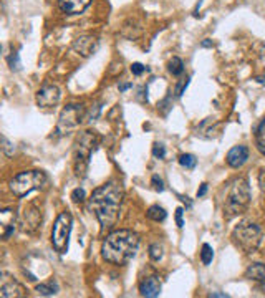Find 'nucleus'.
Wrapping results in <instances>:
<instances>
[{"instance_id": "obj_1", "label": "nucleus", "mask_w": 265, "mask_h": 298, "mask_svg": "<svg viewBox=\"0 0 265 298\" xmlns=\"http://www.w3.org/2000/svg\"><path fill=\"white\" fill-rule=\"evenodd\" d=\"M123 204V189L118 182L109 181L93 190L88 199V209L96 216L101 229L109 230L116 225Z\"/></svg>"}, {"instance_id": "obj_2", "label": "nucleus", "mask_w": 265, "mask_h": 298, "mask_svg": "<svg viewBox=\"0 0 265 298\" xmlns=\"http://www.w3.org/2000/svg\"><path fill=\"white\" fill-rule=\"evenodd\" d=\"M139 247V237L132 230H113L105 237L101 245V257L113 265H126L136 255Z\"/></svg>"}, {"instance_id": "obj_3", "label": "nucleus", "mask_w": 265, "mask_h": 298, "mask_svg": "<svg viewBox=\"0 0 265 298\" xmlns=\"http://www.w3.org/2000/svg\"><path fill=\"white\" fill-rule=\"evenodd\" d=\"M250 202V188L249 181L245 177H237L234 179L227 188V194L224 199V217L225 219H234V217L244 214Z\"/></svg>"}, {"instance_id": "obj_4", "label": "nucleus", "mask_w": 265, "mask_h": 298, "mask_svg": "<svg viewBox=\"0 0 265 298\" xmlns=\"http://www.w3.org/2000/svg\"><path fill=\"white\" fill-rule=\"evenodd\" d=\"M98 143H100L98 136L91 131H83L78 135L77 143H75V149H73V164H75V172H77L78 177H83L86 174L90 158L96 151V148H98Z\"/></svg>"}, {"instance_id": "obj_5", "label": "nucleus", "mask_w": 265, "mask_h": 298, "mask_svg": "<svg viewBox=\"0 0 265 298\" xmlns=\"http://www.w3.org/2000/svg\"><path fill=\"white\" fill-rule=\"evenodd\" d=\"M262 229L250 220L238 222V225H236V229L232 232L234 244L247 253L257 250L259 245L262 244Z\"/></svg>"}, {"instance_id": "obj_6", "label": "nucleus", "mask_w": 265, "mask_h": 298, "mask_svg": "<svg viewBox=\"0 0 265 298\" xmlns=\"http://www.w3.org/2000/svg\"><path fill=\"white\" fill-rule=\"evenodd\" d=\"M47 174L43 171H25L17 174L13 179L8 182L12 194L17 197H24V195L30 194L32 190L42 189L47 184Z\"/></svg>"}, {"instance_id": "obj_7", "label": "nucleus", "mask_w": 265, "mask_h": 298, "mask_svg": "<svg viewBox=\"0 0 265 298\" xmlns=\"http://www.w3.org/2000/svg\"><path fill=\"white\" fill-rule=\"evenodd\" d=\"M72 225H73V217L68 211H63L56 217L55 224L52 229V245L60 255L68 252V244H70V234H72Z\"/></svg>"}, {"instance_id": "obj_8", "label": "nucleus", "mask_w": 265, "mask_h": 298, "mask_svg": "<svg viewBox=\"0 0 265 298\" xmlns=\"http://www.w3.org/2000/svg\"><path fill=\"white\" fill-rule=\"evenodd\" d=\"M86 116V109L85 105H68L65 106L63 111L60 113L58 124H56L55 133L58 136L68 135L70 131L77 130V128L81 124V121Z\"/></svg>"}, {"instance_id": "obj_9", "label": "nucleus", "mask_w": 265, "mask_h": 298, "mask_svg": "<svg viewBox=\"0 0 265 298\" xmlns=\"http://www.w3.org/2000/svg\"><path fill=\"white\" fill-rule=\"evenodd\" d=\"M42 220H43V217H42V211L37 207V206H33V204H30V206H26L25 207V211H24V216H22V229L25 230V232H28V234H33L35 230L38 229L40 227V224H42Z\"/></svg>"}, {"instance_id": "obj_10", "label": "nucleus", "mask_w": 265, "mask_h": 298, "mask_svg": "<svg viewBox=\"0 0 265 298\" xmlns=\"http://www.w3.org/2000/svg\"><path fill=\"white\" fill-rule=\"evenodd\" d=\"M25 295H26L25 288L22 287L15 278H12L10 275H7V273H2V278H0V297L22 298Z\"/></svg>"}, {"instance_id": "obj_11", "label": "nucleus", "mask_w": 265, "mask_h": 298, "mask_svg": "<svg viewBox=\"0 0 265 298\" xmlns=\"http://www.w3.org/2000/svg\"><path fill=\"white\" fill-rule=\"evenodd\" d=\"M60 101V90L55 84H43L37 91V105L40 108H53Z\"/></svg>"}, {"instance_id": "obj_12", "label": "nucleus", "mask_w": 265, "mask_h": 298, "mask_svg": "<svg viewBox=\"0 0 265 298\" xmlns=\"http://www.w3.org/2000/svg\"><path fill=\"white\" fill-rule=\"evenodd\" d=\"M249 159V148L247 146H234V148L229 151L227 156H225V161L234 169L242 167Z\"/></svg>"}, {"instance_id": "obj_13", "label": "nucleus", "mask_w": 265, "mask_h": 298, "mask_svg": "<svg viewBox=\"0 0 265 298\" xmlns=\"http://www.w3.org/2000/svg\"><path fill=\"white\" fill-rule=\"evenodd\" d=\"M96 48H98V40L91 35H83V37L75 40L73 43V50L81 56H90L91 53L96 52Z\"/></svg>"}, {"instance_id": "obj_14", "label": "nucleus", "mask_w": 265, "mask_h": 298, "mask_svg": "<svg viewBox=\"0 0 265 298\" xmlns=\"http://www.w3.org/2000/svg\"><path fill=\"white\" fill-rule=\"evenodd\" d=\"M139 293L141 297L146 298H156L161 295V282L158 277H146L143 282L139 283Z\"/></svg>"}, {"instance_id": "obj_15", "label": "nucleus", "mask_w": 265, "mask_h": 298, "mask_svg": "<svg viewBox=\"0 0 265 298\" xmlns=\"http://www.w3.org/2000/svg\"><path fill=\"white\" fill-rule=\"evenodd\" d=\"M90 3L91 0H58L60 10L66 15H78V13L85 12Z\"/></svg>"}, {"instance_id": "obj_16", "label": "nucleus", "mask_w": 265, "mask_h": 298, "mask_svg": "<svg viewBox=\"0 0 265 298\" xmlns=\"http://www.w3.org/2000/svg\"><path fill=\"white\" fill-rule=\"evenodd\" d=\"M2 239L3 240H8L15 232V211L12 209H5L2 211Z\"/></svg>"}, {"instance_id": "obj_17", "label": "nucleus", "mask_w": 265, "mask_h": 298, "mask_svg": "<svg viewBox=\"0 0 265 298\" xmlns=\"http://www.w3.org/2000/svg\"><path fill=\"white\" fill-rule=\"evenodd\" d=\"M245 278L257 282L265 288V264H250L245 270Z\"/></svg>"}, {"instance_id": "obj_18", "label": "nucleus", "mask_w": 265, "mask_h": 298, "mask_svg": "<svg viewBox=\"0 0 265 298\" xmlns=\"http://www.w3.org/2000/svg\"><path fill=\"white\" fill-rule=\"evenodd\" d=\"M37 292L40 295L43 297H52V295H56L58 293V283L55 280H50V282H45V283H40L37 285Z\"/></svg>"}, {"instance_id": "obj_19", "label": "nucleus", "mask_w": 265, "mask_h": 298, "mask_svg": "<svg viewBox=\"0 0 265 298\" xmlns=\"http://www.w3.org/2000/svg\"><path fill=\"white\" fill-rule=\"evenodd\" d=\"M146 216H148L149 220H154V222H162L167 217V212L162 209L161 206H151L148 209V212H146Z\"/></svg>"}, {"instance_id": "obj_20", "label": "nucleus", "mask_w": 265, "mask_h": 298, "mask_svg": "<svg viewBox=\"0 0 265 298\" xmlns=\"http://www.w3.org/2000/svg\"><path fill=\"white\" fill-rule=\"evenodd\" d=\"M167 70H169V73L172 75V77H181V75L184 73L183 60H181L179 56H172V60L169 61V66H167Z\"/></svg>"}, {"instance_id": "obj_21", "label": "nucleus", "mask_w": 265, "mask_h": 298, "mask_svg": "<svg viewBox=\"0 0 265 298\" xmlns=\"http://www.w3.org/2000/svg\"><path fill=\"white\" fill-rule=\"evenodd\" d=\"M212 259H214V250H212V247L209 244H204L201 248V260L204 265H209L212 264Z\"/></svg>"}, {"instance_id": "obj_22", "label": "nucleus", "mask_w": 265, "mask_h": 298, "mask_svg": "<svg viewBox=\"0 0 265 298\" xmlns=\"http://www.w3.org/2000/svg\"><path fill=\"white\" fill-rule=\"evenodd\" d=\"M179 164L186 169H194L197 164V159L192 154H181L179 156Z\"/></svg>"}, {"instance_id": "obj_23", "label": "nucleus", "mask_w": 265, "mask_h": 298, "mask_svg": "<svg viewBox=\"0 0 265 298\" xmlns=\"http://www.w3.org/2000/svg\"><path fill=\"white\" fill-rule=\"evenodd\" d=\"M149 259L153 262H159L162 259V245H159L158 242H154L149 245Z\"/></svg>"}, {"instance_id": "obj_24", "label": "nucleus", "mask_w": 265, "mask_h": 298, "mask_svg": "<svg viewBox=\"0 0 265 298\" xmlns=\"http://www.w3.org/2000/svg\"><path fill=\"white\" fill-rule=\"evenodd\" d=\"M8 66H10L12 72H19L20 70V58H19V53H12L10 56H8Z\"/></svg>"}, {"instance_id": "obj_25", "label": "nucleus", "mask_w": 265, "mask_h": 298, "mask_svg": "<svg viewBox=\"0 0 265 298\" xmlns=\"http://www.w3.org/2000/svg\"><path fill=\"white\" fill-rule=\"evenodd\" d=\"M72 199H73V202L75 204H81L83 201L86 199V192H85V189H81V188H77L72 192Z\"/></svg>"}, {"instance_id": "obj_26", "label": "nucleus", "mask_w": 265, "mask_h": 298, "mask_svg": "<svg viewBox=\"0 0 265 298\" xmlns=\"http://www.w3.org/2000/svg\"><path fill=\"white\" fill-rule=\"evenodd\" d=\"M153 156H154V158H158V159H164V156H166L164 146L159 144V143L154 144V146H153Z\"/></svg>"}, {"instance_id": "obj_27", "label": "nucleus", "mask_w": 265, "mask_h": 298, "mask_svg": "<svg viewBox=\"0 0 265 298\" xmlns=\"http://www.w3.org/2000/svg\"><path fill=\"white\" fill-rule=\"evenodd\" d=\"M146 72V66L143 63H132L131 65V73L136 75V77H139V75H143Z\"/></svg>"}, {"instance_id": "obj_28", "label": "nucleus", "mask_w": 265, "mask_h": 298, "mask_svg": "<svg viewBox=\"0 0 265 298\" xmlns=\"http://www.w3.org/2000/svg\"><path fill=\"white\" fill-rule=\"evenodd\" d=\"M151 182H153V188L156 190H159V192H162V190H164V184H162V181H161V177H159V176H153Z\"/></svg>"}, {"instance_id": "obj_29", "label": "nucleus", "mask_w": 265, "mask_h": 298, "mask_svg": "<svg viewBox=\"0 0 265 298\" xmlns=\"http://www.w3.org/2000/svg\"><path fill=\"white\" fill-rule=\"evenodd\" d=\"M183 214H184V209H183V207H178V209H176V224H178L179 229H183V227H184Z\"/></svg>"}, {"instance_id": "obj_30", "label": "nucleus", "mask_w": 265, "mask_h": 298, "mask_svg": "<svg viewBox=\"0 0 265 298\" xmlns=\"http://www.w3.org/2000/svg\"><path fill=\"white\" fill-rule=\"evenodd\" d=\"M187 84H189V78H186L184 81L181 83L179 86H178V90H176V95H178V96H181V95H183V93H184V90H186V88H187Z\"/></svg>"}, {"instance_id": "obj_31", "label": "nucleus", "mask_w": 265, "mask_h": 298, "mask_svg": "<svg viewBox=\"0 0 265 298\" xmlns=\"http://www.w3.org/2000/svg\"><path fill=\"white\" fill-rule=\"evenodd\" d=\"M259 186H260V190L265 194V169L260 172V176H259Z\"/></svg>"}, {"instance_id": "obj_32", "label": "nucleus", "mask_w": 265, "mask_h": 298, "mask_svg": "<svg viewBox=\"0 0 265 298\" xmlns=\"http://www.w3.org/2000/svg\"><path fill=\"white\" fill-rule=\"evenodd\" d=\"M206 194H207V184L204 182V184H201V188L197 190V197H204Z\"/></svg>"}, {"instance_id": "obj_33", "label": "nucleus", "mask_w": 265, "mask_h": 298, "mask_svg": "<svg viewBox=\"0 0 265 298\" xmlns=\"http://www.w3.org/2000/svg\"><path fill=\"white\" fill-rule=\"evenodd\" d=\"M257 149L262 153V156H265V141H262V139L257 141Z\"/></svg>"}, {"instance_id": "obj_34", "label": "nucleus", "mask_w": 265, "mask_h": 298, "mask_svg": "<svg viewBox=\"0 0 265 298\" xmlns=\"http://www.w3.org/2000/svg\"><path fill=\"white\" fill-rule=\"evenodd\" d=\"M257 133H259V135L265 136V118L262 119V123L259 124V128H257Z\"/></svg>"}, {"instance_id": "obj_35", "label": "nucleus", "mask_w": 265, "mask_h": 298, "mask_svg": "<svg viewBox=\"0 0 265 298\" xmlns=\"http://www.w3.org/2000/svg\"><path fill=\"white\" fill-rule=\"evenodd\" d=\"M131 86H132V83H121L119 84V91H126V90H130Z\"/></svg>"}, {"instance_id": "obj_36", "label": "nucleus", "mask_w": 265, "mask_h": 298, "mask_svg": "<svg viewBox=\"0 0 265 298\" xmlns=\"http://www.w3.org/2000/svg\"><path fill=\"white\" fill-rule=\"evenodd\" d=\"M209 297L211 298H227L229 295H225V293H211Z\"/></svg>"}, {"instance_id": "obj_37", "label": "nucleus", "mask_w": 265, "mask_h": 298, "mask_svg": "<svg viewBox=\"0 0 265 298\" xmlns=\"http://www.w3.org/2000/svg\"><path fill=\"white\" fill-rule=\"evenodd\" d=\"M201 47H204V48H209V47H212V42H211L209 38H207V40H204V42L201 43Z\"/></svg>"}, {"instance_id": "obj_38", "label": "nucleus", "mask_w": 265, "mask_h": 298, "mask_svg": "<svg viewBox=\"0 0 265 298\" xmlns=\"http://www.w3.org/2000/svg\"><path fill=\"white\" fill-rule=\"evenodd\" d=\"M259 53H260V56H262V58H265V43H262V45H260Z\"/></svg>"}, {"instance_id": "obj_39", "label": "nucleus", "mask_w": 265, "mask_h": 298, "mask_svg": "<svg viewBox=\"0 0 265 298\" xmlns=\"http://www.w3.org/2000/svg\"><path fill=\"white\" fill-rule=\"evenodd\" d=\"M255 80H257V81H259L260 84H265V75H262V77H257Z\"/></svg>"}]
</instances>
